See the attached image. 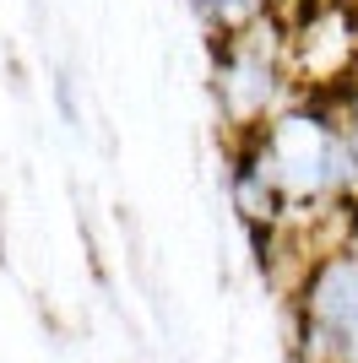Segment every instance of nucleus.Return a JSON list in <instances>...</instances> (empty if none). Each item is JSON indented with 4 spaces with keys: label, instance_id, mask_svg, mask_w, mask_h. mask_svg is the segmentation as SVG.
I'll use <instances>...</instances> for the list:
<instances>
[{
    "label": "nucleus",
    "instance_id": "obj_2",
    "mask_svg": "<svg viewBox=\"0 0 358 363\" xmlns=\"http://www.w3.org/2000/svg\"><path fill=\"white\" fill-rule=\"evenodd\" d=\"M298 325L315 363H358V250H337L304 277Z\"/></svg>",
    "mask_w": 358,
    "mask_h": 363
},
{
    "label": "nucleus",
    "instance_id": "obj_1",
    "mask_svg": "<svg viewBox=\"0 0 358 363\" xmlns=\"http://www.w3.org/2000/svg\"><path fill=\"white\" fill-rule=\"evenodd\" d=\"M288 82V38L277 22L228 33L212 49V92L223 104L228 130H261L271 114H283Z\"/></svg>",
    "mask_w": 358,
    "mask_h": 363
},
{
    "label": "nucleus",
    "instance_id": "obj_3",
    "mask_svg": "<svg viewBox=\"0 0 358 363\" xmlns=\"http://www.w3.org/2000/svg\"><path fill=\"white\" fill-rule=\"evenodd\" d=\"M283 0H190L195 22L212 33V38H228V33H244V28H261L277 16Z\"/></svg>",
    "mask_w": 358,
    "mask_h": 363
}]
</instances>
